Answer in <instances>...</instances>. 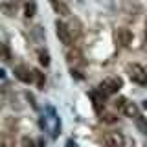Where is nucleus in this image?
I'll list each match as a JSON object with an SVG mask.
<instances>
[{"label": "nucleus", "instance_id": "f257e3e1", "mask_svg": "<svg viewBox=\"0 0 147 147\" xmlns=\"http://www.w3.org/2000/svg\"><path fill=\"white\" fill-rule=\"evenodd\" d=\"M55 35H57V39L61 40L64 46H72V42H74V35H72L70 26H68L66 22L55 20Z\"/></svg>", "mask_w": 147, "mask_h": 147}, {"label": "nucleus", "instance_id": "f03ea898", "mask_svg": "<svg viewBox=\"0 0 147 147\" xmlns=\"http://www.w3.org/2000/svg\"><path fill=\"white\" fill-rule=\"evenodd\" d=\"M129 70V77H131L132 83L136 85H147V72L144 70V66H140L138 63H132L127 66Z\"/></svg>", "mask_w": 147, "mask_h": 147}, {"label": "nucleus", "instance_id": "7ed1b4c3", "mask_svg": "<svg viewBox=\"0 0 147 147\" xmlns=\"http://www.w3.org/2000/svg\"><path fill=\"white\" fill-rule=\"evenodd\" d=\"M103 144L105 147H123L125 145V138L121 132H105L103 134Z\"/></svg>", "mask_w": 147, "mask_h": 147}, {"label": "nucleus", "instance_id": "20e7f679", "mask_svg": "<svg viewBox=\"0 0 147 147\" xmlns=\"http://www.w3.org/2000/svg\"><path fill=\"white\" fill-rule=\"evenodd\" d=\"M121 79L119 77H109V79H105L103 83L99 85V88L101 92H103V96H107V94H114V92H118L119 88H121Z\"/></svg>", "mask_w": 147, "mask_h": 147}, {"label": "nucleus", "instance_id": "39448f33", "mask_svg": "<svg viewBox=\"0 0 147 147\" xmlns=\"http://www.w3.org/2000/svg\"><path fill=\"white\" fill-rule=\"evenodd\" d=\"M50 4H52L53 11L57 13L59 17H63V18L70 17V7H68V4L64 2V0H50Z\"/></svg>", "mask_w": 147, "mask_h": 147}, {"label": "nucleus", "instance_id": "423d86ee", "mask_svg": "<svg viewBox=\"0 0 147 147\" xmlns=\"http://www.w3.org/2000/svg\"><path fill=\"white\" fill-rule=\"evenodd\" d=\"M15 76L20 79L22 83H31L33 81V72L30 70L28 66H24V64H18V66H15Z\"/></svg>", "mask_w": 147, "mask_h": 147}, {"label": "nucleus", "instance_id": "0eeeda50", "mask_svg": "<svg viewBox=\"0 0 147 147\" xmlns=\"http://www.w3.org/2000/svg\"><path fill=\"white\" fill-rule=\"evenodd\" d=\"M116 39H118V42L121 44V46H129V44L132 42L131 30H127V28H119V30L116 31Z\"/></svg>", "mask_w": 147, "mask_h": 147}, {"label": "nucleus", "instance_id": "6e6552de", "mask_svg": "<svg viewBox=\"0 0 147 147\" xmlns=\"http://www.w3.org/2000/svg\"><path fill=\"white\" fill-rule=\"evenodd\" d=\"M66 59L70 63H81V59H83V53H81V50H77V48H72V46H68V50H66Z\"/></svg>", "mask_w": 147, "mask_h": 147}, {"label": "nucleus", "instance_id": "1a4fd4ad", "mask_svg": "<svg viewBox=\"0 0 147 147\" xmlns=\"http://www.w3.org/2000/svg\"><path fill=\"white\" fill-rule=\"evenodd\" d=\"M0 59L2 61H11V52H9V46L6 42H0Z\"/></svg>", "mask_w": 147, "mask_h": 147}, {"label": "nucleus", "instance_id": "9d476101", "mask_svg": "<svg viewBox=\"0 0 147 147\" xmlns=\"http://www.w3.org/2000/svg\"><path fill=\"white\" fill-rule=\"evenodd\" d=\"M123 114L129 118H136L138 116V109H136V105H132V103H127L125 105V109H123Z\"/></svg>", "mask_w": 147, "mask_h": 147}, {"label": "nucleus", "instance_id": "9b49d317", "mask_svg": "<svg viewBox=\"0 0 147 147\" xmlns=\"http://www.w3.org/2000/svg\"><path fill=\"white\" fill-rule=\"evenodd\" d=\"M101 121L103 123H116L118 121V116L116 114H112V112H105V114H101Z\"/></svg>", "mask_w": 147, "mask_h": 147}, {"label": "nucleus", "instance_id": "f8f14e48", "mask_svg": "<svg viewBox=\"0 0 147 147\" xmlns=\"http://www.w3.org/2000/svg\"><path fill=\"white\" fill-rule=\"evenodd\" d=\"M13 140L7 132H0V147H11Z\"/></svg>", "mask_w": 147, "mask_h": 147}, {"label": "nucleus", "instance_id": "ddd939ff", "mask_svg": "<svg viewBox=\"0 0 147 147\" xmlns=\"http://www.w3.org/2000/svg\"><path fill=\"white\" fill-rule=\"evenodd\" d=\"M129 103V101L125 99V98H118L116 101H114V107H116L119 112H123V109H125V105Z\"/></svg>", "mask_w": 147, "mask_h": 147}, {"label": "nucleus", "instance_id": "4468645a", "mask_svg": "<svg viewBox=\"0 0 147 147\" xmlns=\"http://www.w3.org/2000/svg\"><path fill=\"white\" fill-rule=\"evenodd\" d=\"M134 119H136V125H138V129H140V131L144 132V134H147V121H144V119H142L140 116H136Z\"/></svg>", "mask_w": 147, "mask_h": 147}, {"label": "nucleus", "instance_id": "2eb2a0df", "mask_svg": "<svg viewBox=\"0 0 147 147\" xmlns=\"http://www.w3.org/2000/svg\"><path fill=\"white\" fill-rule=\"evenodd\" d=\"M33 77L37 79V86H42L44 85V76L39 70H33Z\"/></svg>", "mask_w": 147, "mask_h": 147}, {"label": "nucleus", "instance_id": "dca6fc26", "mask_svg": "<svg viewBox=\"0 0 147 147\" xmlns=\"http://www.w3.org/2000/svg\"><path fill=\"white\" fill-rule=\"evenodd\" d=\"M20 145H22V147H35V142L31 140L30 136H24V138L20 140Z\"/></svg>", "mask_w": 147, "mask_h": 147}, {"label": "nucleus", "instance_id": "f3484780", "mask_svg": "<svg viewBox=\"0 0 147 147\" xmlns=\"http://www.w3.org/2000/svg\"><path fill=\"white\" fill-rule=\"evenodd\" d=\"M39 61H40V64L48 66V64H50V57H48V53H44V52H39Z\"/></svg>", "mask_w": 147, "mask_h": 147}, {"label": "nucleus", "instance_id": "a211bd4d", "mask_svg": "<svg viewBox=\"0 0 147 147\" xmlns=\"http://www.w3.org/2000/svg\"><path fill=\"white\" fill-rule=\"evenodd\" d=\"M33 13H35V4L31 2V4H28V6H26V17L31 18V17H33Z\"/></svg>", "mask_w": 147, "mask_h": 147}, {"label": "nucleus", "instance_id": "6ab92c4d", "mask_svg": "<svg viewBox=\"0 0 147 147\" xmlns=\"http://www.w3.org/2000/svg\"><path fill=\"white\" fill-rule=\"evenodd\" d=\"M144 107H145V109H147V101H144Z\"/></svg>", "mask_w": 147, "mask_h": 147}, {"label": "nucleus", "instance_id": "aec40b11", "mask_svg": "<svg viewBox=\"0 0 147 147\" xmlns=\"http://www.w3.org/2000/svg\"><path fill=\"white\" fill-rule=\"evenodd\" d=\"M145 28H147V26H145ZM145 33H147V31H145Z\"/></svg>", "mask_w": 147, "mask_h": 147}]
</instances>
